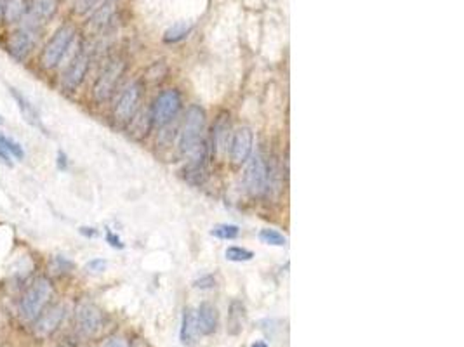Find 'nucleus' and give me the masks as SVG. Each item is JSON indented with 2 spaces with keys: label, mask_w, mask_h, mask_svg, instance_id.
Returning a JSON list of instances; mask_svg holds the SVG:
<instances>
[{
  "label": "nucleus",
  "mask_w": 464,
  "mask_h": 347,
  "mask_svg": "<svg viewBox=\"0 0 464 347\" xmlns=\"http://www.w3.org/2000/svg\"><path fill=\"white\" fill-rule=\"evenodd\" d=\"M52 297V285L48 278H38L30 285L20 302V316L27 323H34Z\"/></svg>",
  "instance_id": "1"
},
{
  "label": "nucleus",
  "mask_w": 464,
  "mask_h": 347,
  "mask_svg": "<svg viewBox=\"0 0 464 347\" xmlns=\"http://www.w3.org/2000/svg\"><path fill=\"white\" fill-rule=\"evenodd\" d=\"M204 130H206V111L193 104L186 111L181 134H179V146L185 153H193L202 146Z\"/></svg>",
  "instance_id": "2"
},
{
  "label": "nucleus",
  "mask_w": 464,
  "mask_h": 347,
  "mask_svg": "<svg viewBox=\"0 0 464 347\" xmlns=\"http://www.w3.org/2000/svg\"><path fill=\"white\" fill-rule=\"evenodd\" d=\"M73 38H75L73 27H70V24H63V27L57 28V30L54 31L52 37L49 38V42L45 43L44 52H42L41 57L42 66H44L45 70H52V68H56L57 64L63 61V57L66 56Z\"/></svg>",
  "instance_id": "3"
},
{
  "label": "nucleus",
  "mask_w": 464,
  "mask_h": 347,
  "mask_svg": "<svg viewBox=\"0 0 464 347\" xmlns=\"http://www.w3.org/2000/svg\"><path fill=\"white\" fill-rule=\"evenodd\" d=\"M181 110V96L178 90L167 89L158 94L152 108V122L157 127H165L174 120L178 111Z\"/></svg>",
  "instance_id": "4"
},
{
  "label": "nucleus",
  "mask_w": 464,
  "mask_h": 347,
  "mask_svg": "<svg viewBox=\"0 0 464 347\" xmlns=\"http://www.w3.org/2000/svg\"><path fill=\"white\" fill-rule=\"evenodd\" d=\"M125 64L122 61H111L106 68L103 70V73L99 75V78L96 80L94 85V99L98 103H104V101L110 99L113 96L115 89H117L118 80L124 75Z\"/></svg>",
  "instance_id": "5"
},
{
  "label": "nucleus",
  "mask_w": 464,
  "mask_h": 347,
  "mask_svg": "<svg viewBox=\"0 0 464 347\" xmlns=\"http://www.w3.org/2000/svg\"><path fill=\"white\" fill-rule=\"evenodd\" d=\"M139 99H141V84L139 82H132L124 89L120 94L115 106V120L118 124H127L134 118L136 111H138Z\"/></svg>",
  "instance_id": "6"
},
{
  "label": "nucleus",
  "mask_w": 464,
  "mask_h": 347,
  "mask_svg": "<svg viewBox=\"0 0 464 347\" xmlns=\"http://www.w3.org/2000/svg\"><path fill=\"white\" fill-rule=\"evenodd\" d=\"M37 45V28L24 27L10 34L7 49L16 61H24Z\"/></svg>",
  "instance_id": "7"
},
{
  "label": "nucleus",
  "mask_w": 464,
  "mask_h": 347,
  "mask_svg": "<svg viewBox=\"0 0 464 347\" xmlns=\"http://www.w3.org/2000/svg\"><path fill=\"white\" fill-rule=\"evenodd\" d=\"M246 187L251 194L258 197V194L265 193L266 183H268V169H266L265 160H262L261 155H254L249 160L246 169Z\"/></svg>",
  "instance_id": "8"
},
{
  "label": "nucleus",
  "mask_w": 464,
  "mask_h": 347,
  "mask_svg": "<svg viewBox=\"0 0 464 347\" xmlns=\"http://www.w3.org/2000/svg\"><path fill=\"white\" fill-rule=\"evenodd\" d=\"M77 328L85 337H92L103 328V313L94 304H80L75 314Z\"/></svg>",
  "instance_id": "9"
},
{
  "label": "nucleus",
  "mask_w": 464,
  "mask_h": 347,
  "mask_svg": "<svg viewBox=\"0 0 464 347\" xmlns=\"http://www.w3.org/2000/svg\"><path fill=\"white\" fill-rule=\"evenodd\" d=\"M89 63H91V59H89L87 52H78L77 56L71 59V63L68 64L66 70H64L63 78H61V85H63L64 90L71 92V90H75L84 82L89 70Z\"/></svg>",
  "instance_id": "10"
},
{
  "label": "nucleus",
  "mask_w": 464,
  "mask_h": 347,
  "mask_svg": "<svg viewBox=\"0 0 464 347\" xmlns=\"http://www.w3.org/2000/svg\"><path fill=\"white\" fill-rule=\"evenodd\" d=\"M63 320H64V306H61V304H56V306H51L49 309H44L41 313V316L34 321L35 335L41 339L49 337V335H52L54 332L59 328Z\"/></svg>",
  "instance_id": "11"
},
{
  "label": "nucleus",
  "mask_w": 464,
  "mask_h": 347,
  "mask_svg": "<svg viewBox=\"0 0 464 347\" xmlns=\"http://www.w3.org/2000/svg\"><path fill=\"white\" fill-rule=\"evenodd\" d=\"M254 146V136L253 130L249 127H240L233 134L232 144H230V155H232L233 164L242 165L251 158Z\"/></svg>",
  "instance_id": "12"
},
{
  "label": "nucleus",
  "mask_w": 464,
  "mask_h": 347,
  "mask_svg": "<svg viewBox=\"0 0 464 347\" xmlns=\"http://www.w3.org/2000/svg\"><path fill=\"white\" fill-rule=\"evenodd\" d=\"M57 10V0H31L28 7V14L24 16L27 27L38 28L41 24L48 23Z\"/></svg>",
  "instance_id": "13"
},
{
  "label": "nucleus",
  "mask_w": 464,
  "mask_h": 347,
  "mask_svg": "<svg viewBox=\"0 0 464 347\" xmlns=\"http://www.w3.org/2000/svg\"><path fill=\"white\" fill-rule=\"evenodd\" d=\"M200 328H199V320H197V311L192 307H186L183 311V320H181V332H179V337L185 346H195L199 341Z\"/></svg>",
  "instance_id": "14"
},
{
  "label": "nucleus",
  "mask_w": 464,
  "mask_h": 347,
  "mask_svg": "<svg viewBox=\"0 0 464 347\" xmlns=\"http://www.w3.org/2000/svg\"><path fill=\"white\" fill-rule=\"evenodd\" d=\"M9 92H10V96H13V99L16 101V104H17V108H20L21 115H23L24 122L30 125H34V127L44 129V125H42V120H41V115H38L37 108L30 103V99L24 97L23 94L16 89V87L9 85Z\"/></svg>",
  "instance_id": "15"
},
{
  "label": "nucleus",
  "mask_w": 464,
  "mask_h": 347,
  "mask_svg": "<svg viewBox=\"0 0 464 347\" xmlns=\"http://www.w3.org/2000/svg\"><path fill=\"white\" fill-rule=\"evenodd\" d=\"M197 320L202 335H212L218 330V309L211 302H202L197 309Z\"/></svg>",
  "instance_id": "16"
},
{
  "label": "nucleus",
  "mask_w": 464,
  "mask_h": 347,
  "mask_svg": "<svg viewBox=\"0 0 464 347\" xmlns=\"http://www.w3.org/2000/svg\"><path fill=\"white\" fill-rule=\"evenodd\" d=\"M30 7V0H3V20L7 23H17L24 20Z\"/></svg>",
  "instance_id": "17"
},
{
  "label": "nucleus",
  "mask_w": 464,
  "mask_h": 347,
  "mask_svg": "<svg viewBox=\"0 0 464 347\" xmlns=\"http://www.w3.org/2000/svg\"><path fill=\"white\" fill-rule=\"evenodd\" d=\"M244 323H246V306L240 301H233L230 304L228 332L232 335L240 334L244 328Z\"/></svg>",
  "instance_id": "18"
},
{
  "label": "nucleus",
  "mask_w": 464,
  "mask_h": 347,
  "mask_svg": "<svg viewBox=\"0 0 464 347\" xmlns=\"http://www.w3.org/2000/svg\"><path fill=\"white\" fill-rule=\"evenodd\" d=\"M214 146L216 150L225 151L228 146V137H230V122L226 115H221L214 125Z\"/></svg>",
  "instance_id": "19"
},
{
  "label": "nucleus",
  "mask_w": 464,
  "mask_h": 347,
  "mask_svg": "<svg viewBox=\"0 0 464 347\" xmlns=\"http://www.w3.org/2000/svg\"><path fill=\"white\" fill-rule=\"evenodd\" d=\"M192 28L193 24L190 23V21H178V23H174L172 27L167 28V31L164 34V41L167 43L185 41L190 35V31H192Z\"/></svg>",
  "instance_id": "20"
},
{
  "label": "nucleus",
  "mask_w": 464,
  "mask_h": 347,
  "mask_svg": "<svg viewBox=\"0 0 464 347\" xmlns=\"http://www.w3.org/2000/svg\"><path fill=\"white\" fill-rule=\"evenodd\" d=\"M211 234L219 238V240H235L240 234V229L235 224H218V226L212 227Z\"/></svg>",
  "instance_id": "21"
},
{
  "label": "nucleus",
  "mask_w": 464,
  "mask_h": 347,
  "mask_svg": "<svg viewBox=\"0 0 464 347\" xmlns=\"http://www.w3.org/2000/svg\"><path fill=\"white\" fill-rule=\"evenodd\" d=\"M259 240L266 245H272V247H283L287 243V238L282 233H279L276 229H261L259 231Z\"/></svg>",
  "instance_id": "22"
},
{
  "label": "nucleus",
  "mask_w": 464,
  "mask_h": 347,
  "mask_svg": "<svg viewBox=\"0 0 464 347\" xmlns=\"http://www.w3.org/2000/svg\"><path fill=\"white\" fill-rule=\"evenodd\" d=\"M0 148H3L9 155H13L16 160H23L24 158L23 146H21L20 143H16L14 139H10L9 136H6V134H0Z\"/></svg>",
  "instance_id": "23"
},
{
  "label": "nucleus",
  "mask_w": 464,
  "mask_h": 347,
  "mask_svg": "<svg viewBox=\"0 0 464 347\" xmlns=\"http://www.w3.org/2000/svg\"><path fill=\"white\" fill-rule=\"evenodd\" d=\"M225 255H226V259L232 260V262H247V260H251L254 257V252L247 250V248H242V247H230V248H226Z\"/></svg>",
  "instance_id": "24"
},
{
  "label": "nucleus",
  "mask_w": 464,
  "mask_h": 347,
  "mask_svg": "<svg viewBox=\"0 0 464 347\" xmlns=\"http://www.w3.org/2000/svg\"><path fill=\"white\" fill-rule=\"evenodd\" d=\"M110 16H111V6H103L101 9H99L98 13H96L94 16H92L91 23L94 24V27L101 28L103 24H106L108 21H110Z\"/></svg>",
  "instance_id": "25"
},
{
  "label": "nucleus",
  "mask_w": 464,
  "mask_h": 347,
  "mask_svg": "<svg viewBox=\"0 0 464 347\" xmlns=\"http://www.w3.org/2000/svg\"><path fill=\"white\" fill-rule=\"evenodd\" d=\"M71 267H73V264L68 259H64L63 255H56V257L51 260V269H54V273H56V271L57 273H66Z\"/></svg>",
  "instance_id": "26"
},
{
  "label": "nucleus",
  "mask_w": 464,
  "mask_h": 347,
  "mask_svg": "<svg viewBox=\"0 0 464 347\" xmlns=\"http://www.w3.org/2000/svg\"><path fill=\"white\" fill-rule=\"evenodd\" d=\"M106 266H108V262L104 259H92L85 264V269H87L89 273L98 274V273H103V271L106 269Z\"/></svg>",
  "instance_id": "27"
},
{
  "label": "nucleus",
  "mask_w": 464,
  "mask_h": 347,
  "mask_svg": "<svg viewBox=\"0 0 464 347\" xmlns=\"http://www.w3.org/2000/svg\"><path fill=\"white\" fill-rule=\"evenodd\" d=\"M101 347H131V346H129V341L125 337H122V335H113V337H108L101 344Z\"/></svg>",
  "instance_id": "28"
},
{
  "label": "nucleus",
  "mask_w": 464,
  "mask_h": 347,
  "mask_svg": "<svg viewBox=\"0 0 464 347\" xmlns=\"http://www.w3.org/2000/svg\"><path fill=\"white\" fill-rule=\"evenodd\" d=\"M98 3V0H77V3H75V7H77V13L78 14H85L89 13V10L92 9V7Z\"/></svg>",
  "instance_id": "29"
},
{
  "label": "nucleus",
  "mask_w": 464,
  "mask_h": 347,
  "mask_svg": "<svg viewBox=\"0 0 464 347\" xmlns=\"http://www.w3.org/2000/svg\"><path fill=\"white\" fill-rule=\"evenodd\" d=\"M197 288H202V290H206V288H212L216 285V280L212 276H202L200 280H197L195 283Z\"/></svg>",
  "instance_id": "30"
},
{
  "label": "nucleus",
  "mask_w": 464,
  "mask_h": 347,
  "mask_svg": "<svg viewBox=\"0 0 464 347\" xmlns=\"http://www.w3.org/2000/svg\"><path fill=\"white\" fill-rule=\"evenodd\" d=\"M106 240H108V243L111 245V247H115V248L124 247V245H122V241H120V238H118L117 234L111 233V231H108V233H106Z\"/></svg>",
  "instance_id": "31"
},
{
  "label": "nucleus",
  "mask_w": 464,
  "mask_h": 347,
  "mask_svg": "<svg viewBox=\"0 0 464 347\" xmlns=\"http://www.w3.org/2000/svg\"><path fill=\"white\" fill-rule=\"evenodd\" d=\"M0 164H3L6 167H13V162H10L9 153H7L3 148H0Z\"/></svg>",
  "instance_id": "32"
},
{
  "label": "nucleus",
  "mask_w": 464,
  "mask_h": 347,
  "mask_svg": "<svg viewBox=\"0 0 464 347\" xmlns=\"http://www.w3.org/2000/svg\"><path fill=\"white\" fill-rule=\"evenodd\" d=\"M57 167H59L61 171H64V169H66V155H64L63 151H59V153H57Z\"/></svg>",
  "instance_id": "33"
},
{
  "label": "nucleus",
  "mask_w": 464,
  "mask_h": 347,
  "mask_svg": "<svg viewBox=\"0 0 464 347\" xmlns=\"http://www.w3.org/2000/svg\"><path fill=\"white\" fill-rule=\"evenodd\" d=\"M80 233L85 234V236H96L98 231H94L92 227H80Z\"/></svg>",
  "instance_id": "34"
},
{
  "label": "nucleus",
  "mask_w": 464,
  "mask_h": 347,
  "mask_svg": "<svg viewBox=\"0 0 464 347\" xmlns=\"http://www.w3.org/2000/svg\"><path fill=\"white\" fill-rule=\"evenodd\" d=\"M251 347H268V344H266L265 341H256Z\"/></svg>",
  "instance_id": "35"
},
{
  "label": "nucleus",
  "mask_w": 464,
  "mask_h": 347,
  "mask_svg": "<svg viewBox=\"0 0 464 347\" xmlns=\"http://www.w3.org/2000/svg\"><path fill=\"white\" fill-rule=\"evenodd\" d=\"M3 20V0H0V21Z\"/></svg>",
  "instance_id": "36"
},
{
  "label": "nucleus",
  "mask_w": 464,
  "mask_h": 347,
  "mask_svg": "<svg viewBox=\"0 0 464 347\" xmlns=\"http://www.w3.org/2000/svg\"><path fill=\"white\" fill-rule=\"evenodd\" d=\"M56 347H70V346H66V344H59V346H56Z\"/></svg>",
  "instance_id": "37"
}]
</instances>
